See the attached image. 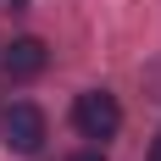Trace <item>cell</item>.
Here are the masks:
<instances>
[{
    "instance_id": "obj_2",
    "label": "cell",
    "mask_w": 161,
    "mask_h": 161,
    "mask_svg": "<svg viewBox=\"0 0 161 161\" xmlns=\"http://www.w3.org/2000/svg\"><path fill=\"white\" fill-rule=\"evenodd\" d=\"M72 128H78L83 139H111V133L122 128V106H117V95H106V89L78 95V100H72Z\"/></svg>"
},
{
    "instance_id": "obj_5",
    "label": "cell",
    "mask_w": 161,
    "mask_h": 161,
    "mask_svg": "<svg viewBox=\"0 0 161 161\" xmlns=\"http://www.w3.org/2000/svg\"><path fill=\"white\" fill-rule=\"evenodd\" d=\"M150 161H161V139H156V150H150Z\"/></svg>"
},
{
    "instance_id": "obj_3",
    "label": "cell",
    "mask_w": 161,
    "mask_h": 161,
    "mask_svg": "<svg viewBox=\"0 0 161 161\" xmlns=\"http://www.w3.org/2000/svg\"><path fill=\"white\" fill-rule=\"evenodd\" d=\"M45 61H50V50H45V39H11V45H6V56H0V72H6V78L11 83H28V78H39V72H45Z\"/></svg>"
},
{
    "instance_id": "obj_4",
    "label": "cell",
    "mask_w": 161,
    "mask_h": 161,
    "mask_svg": "<svg viewBox=\"0 0 161 161\" xmlns=\"http://www.w3.org/2000/svg\"><path fill=\"white\" fill-rule=\"evenodd\" d=\"M72 161H100V150H83V156H72Z\"/></svg>"
},
{
    "instance_id": "obj_1",
    "label": "cell",
    "mask_w": 161,
    "mask_h": 161,
    "mask_svg": "<svg viewBox=\"0 0 161 161\" xmlns=\"http://www.w3.org/2000/svg\"><path fill=\"white\" fill-rule=\"evenodd\" d=\"M0 145L11 156H39L45 150V111L28 106V100H11L0 111Z\"/></svg>"
}]
</instances>
